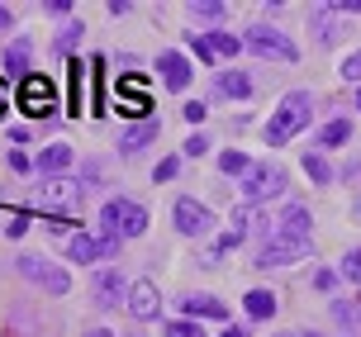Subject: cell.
<instances>
[{
    "label": "cell",
    "mask_w": 361,
    "mask_h": 337,
    "mask_svg": "<svg viewBox=\"0 0 361 337\" xmlns=\"http://www.w3.org/2000/svg\"><path fill=\"white\" fill-rule=\"evenodd\" d=\"M309 114H314V100H309L305 90H290L286 100H281V109L271 114V124H267V142L271 147H281V142H290L300 128L309 124Z\"/></svg>",
    "instance_id": "1"
},
{
    "label": "cell",
    "mask_w": 361,
    "mask_h": 337,
    "mask_svg": "<svg viewBox=\"0 0 361 337\" xmlns=\"http://www.w3.org/2000/svg\"><path fill=\"white\" fill-rule=\"evenodd\" d=\"M100 223H105L109 238H138L147 228V209L133 204V200H109L105 209H100Z\"/></svg>",
    "instance_id": "2"
},
{
    "label": "cell",
    "mask_w": 361,
    "mask_h": 337,
    "mask_svg": "<svg viewBox=\"0 0 361 337\" xmlns=\"http://www.w3.org/2000/svg\"><path fill=\"white\" fill-rule=\"evenodd\" d=\"M243 43L252 48V53H262V57H276V62H295V43H290L281 29H271V24H252L247 34H243Z\"/></svg>",
    "instance_id": "3"
},
{
    "label": "cell",
    "mask_w": 361,
    "mask_h": 337,
    "mask_svg": "<svg viewBox=\"0 0 361 337\" xmlns=\"http://www.w3.org/2000/svg\"><path fill=\"white\" fill-rule=\"evenodd\" d=\"M19 109H29L34 119H43V114H53L57 109V90L48 76H38V71H29L24 81H19Z\"/></svg>",
    "instance_id": "4"
},
{
    "label": "cell",
    "mask_w": 361,
    "mask_h": 337,
    "mask_svg": "<svg viewBox=\"0 0 361 337\" xmlns=\"http://www.w3.org/2000/svg\"><path fill=\"white\" fill-rule=\"evenodd\" d=\"M67 257L72 262H114L119 257V238H109V233H76L72 243H67Z\"/></svg>",
    "instance_id": "5"
},
{
    "label": "cell",
    "mask_w": 361,
    "mask_h": 337,
    "mask_svg": "<svg viewBox=\"0 0 361 337\" xmlns=\"http://www.w3.org/2000/svg\"><path fill=\"white\" fill-rule=\"evenodd\" d=\"M305 257H309V238H271L257 257V266L276 271V266H290V262H305Z\"/></svg>",
    "instance_id": "6"
},
{
    "label": "cell",
    "mask_w": 361,
    "mask_h": 337,
    "mask_svg": "<svg viewBox=\"0 0 361 337\" xmlns=\"http://www.w3.org/2000/svg\"><path fill=\"white\" fill-rule=\"evenodd\" d=\"M19 271H24L29 281H38L48 295H67V290H72V276L62 266H53V262H43V257H19Z\"/></svg>",
    "instance_id": "7"
},
{
    "label": "cell",
    "mask_w": 361,
    "mask_h": 337,
    "mask_svg": "<svg viewBox=\"0 0 361 337\" xmlns=\"http://www.w3.org/2000/svg\"><path fill=\"white\" fill-rule=\"evenodd\" d=\"M119 114H128V119H147L152 114V100H147V86L138 71L119 76Z\"/></svg>",
    "instance_id": "8"
},
{
    "label": "cell",
    "mask_w": 361,
    "mask_h": 337,
    "mask_svg": "<svg viewBox=\"0 0 361 337\" xmlns=\"http://www.w3.org/2000/svg\"><path fill=\"white\" fill-rule=\"evenodd\" d=\"M281 185H286V171H281V166H252V176L243 185V200H247V204H262V200L281 195Z\"/></svg>",
    "instance_id": "9"
},
{
    "label": "cell",
    "mask_w": 361,
    "mask_h": 337,
    "mask_svg": "<svg viewBox=\"0 0 361 337\" xmlns=\"http://www.w3.org/2000/svg\"><path fill=\"white\" fill-rule=\"evenodd\" d=\"M90 300L100 304V309H109V304H124V300H128V281H124L114 266L95 271V276H90Z\"/></svg>",
    "instance_id": "10"
},
{
    "label": "cell",
    "mask_w": 361,
    "mask_h": 337,
    "mask_svg": "<svg viewBox=\"0 0 361 337\" xmlns=\"http://www.w3.org/2000/svg\"><path fill=\"white\" fill-rule=\"evenodd\" d=\"M128 314L143 319V323L162 314V295H157V285H152V281H133V285H128Z\"/></svg>",
    "instance_id": "11"
},
{
    "label": "cell",
    "mask_w": 361,
    "mask_h": 337,
    "mask_svg": "<svg viewBox=\"0 0 361 337\" xmlns=\"http://www.w3.org/2000/svg\"><path fill=\"white\" fill-rule=\"evenodd\" d=\"M176 228L190 233V238H195V233H209L214 228V214L204 209L200 200H176Z\"/></svg>",
    "instance_id": "12"
},
{
    "label": "cell",
    "mask_w": 361,
    "mask_h": 337,
    "mask_svg": "<svg viewBox=\"0 0 361 337\" xmlns=\"http://www.w3.org/2000/svg\"><path fill=\"white\" fill-rule=\"evenodd\" d=\"M309 209L305 204H286L281 209V219H276V238H309Z\"/></svg>",
    "instance_id": "13"
},
{
    "label": "cell",
    "mask_w": 361,
    "mask_h": 337,
    "mask_svg": "<svg viewBox=\"0 0 361 337\" xmlns=\"http://www.w3.org/2000/svg\"><path fill=\"white\" fill-rule=\"evenodd\" d=\"M157 71L166 76V90H185L190 86V62H185L180 53H162L157 57Z\"/></svg>",
    "instance_id": "14"
},
{
    "label": "cell",
    "mask_w": 361,
    "mask_h": 337,
    "mask_svg": "<svg viewBox=\"0 0 361 337\" xmlns=\"http://www.w3.org/2000/svg\"><path fill=\"white\" fill-rule=\"evenodd\" d=\"M76 200H81V185H72V180H48L43 185V204H53V209H72Z\"/></svg>",
    "instance_id": "15"
},
{
    "label": "cell",
    "mask_w": 361,
    "mask_h": 337,
    "mask_svg": "<svg viewBox=\"0 0 361 337\" xmlns=\"http://www.w3.org/2000/svg\"><path fill=\"white\" fill-rule=\"evenodd\" d=\"M72 81H76L72 109H86V100H81V90H86V67H81V62H72ZM95 86H100V81H95V67H90V114H105V109H100V95H95Z\"/></svg>",
    "instance_id": "16"
},
{
    "label": "cell",
    "mask_w": 361,
    "mask_h": 337,
    "mask_svg": "<svg viewBox=\"0 0 361 337\" xmlns=\"http://www.w3.org/2000/svg\"><path fill=\"white\" fill-rule=\"evenodd\" d=\"M67 161H72V147H67V142H48V147L38 152V171H43V176H57V171H67Z\"/></svg>",
    "instance_id": "17"
},
{
    "label": "cell",
    "mask_w": 361,
    "mask_h": 337,
    "mask_svg": "<svg viewBox=\"0 0 361 337\" xmlns=\"http://www.w3.org/2000/svg\"><path fill=\"white\" fill-rule=\"evenodd\" d=\"M185 314H195V319H228V309L219 300H209V295H185Z\"/></svg>",
    "instance_id": "18"
},
{
    "label": "cell",
    "mask_w": 361,
    "mask_h": 337,
    "mask_svg": "<svg viewBox=\"0 0 361 337\" xmlns=\"http://www.w3.org/2000/svg\"><path fill=\"white\" fill-rule=\"evenodd\" d=\"M152 138H157V119H143L138 128H128V133H124V142H119V147H124V152H138V147H143V142H152Z\"/></svg>",
    "instance_id": "19"
},
{
    "label": "cell",
    "mask_w": 361,
    "mask_h": 337,
    "mask_svg": "<svg viewBox=\"0 0 361 337\" xmlns=\"http://www.w3.org/2000/svg\"><path fill=\"white\" fill-rule=\"evenodd\" d=\"M219 90L233 95V100H247V95H252V81H247L243 71H224V76H219Z\"/></svg>",
    "instance_id": "20"
},
{
    "label": "cell",
    "mask_w": 361,
    "mask_h": 337,
    "mask_svg": "<svg viewBox=\"0 0 361 337\" xmlns=\"http://www.w3.org/2000/svg\"><path fill=\"white\" fill-rule=\"evenodd\" d=\"M333 314H338V323H343L352 337H361V304H352V300H338L333 304Z\"/></svg>",
    "instance_id": "21"
},
{
    "label": "cell",
    "mask_w": 361,
    "mask_h": 337,
    "mask_svg": "<svg viewBox=\"0 0 361 337\" xmlns=\"http://www.w3.org/2000/svg\"><path fill=\"white\" fill-rule=\"evenodd\" d=\"M243 304H247V314H252V319H271V314H276V295H271V290H252Z\"/></svg>",
    "instance_id": "22"
},
{
    "label": "cell",
    "mask_w": 361,
    "mask_h": 337,
    "mask_svg": "<svg viewBox=\"0 0 361 337\" xmlns=\"http://www.w3.org/2000/svg\"><path fill=\"white\" fill-rule=\"evenodd\" d=\"M219 166H224L228 176H252V157H247V152H224Z\"/></svg>",
    "instance_id": "23"
},
{
    "label": "cell",
    "mask_w": 361,
    "mask_h": 337,
    "mask_svg": "<svg viewBox=\"0 0 361 337\" xmlns=\"http://www.w3.org/2000/svg\"><path fill=\"white\" fill-rule=\"evenodd\" d=\"M347 138H352V124H347V119H333V124L319 133V147H338V142H347Z\"/></svg>",
    "instance_id": "24"
},
{
    "label": "cell",
    "mask_w": 361,
    "mask_h": 337,
    "mask_svg": "<svg viewBox=\"0 0 361 337\" xmlns=\"http://www.w3.org/2000/svg\"><path fill=\"white\" fill-rule=\"evenodd\" d=\"M209 38V48H214L219 57H233L238 48H243V38H233V34H204Z\"/></svg>",
    "instance_id": "25"
},
{
    "label": "cell",
    "mask_w": 361,
    "mask_h": 337,
    "mask_svg": "<svg viewBox=\"0 0 361 337\" xmlns=\"http://www.w3.org/2000/svg\"><path fill=\"white\" fill-rule=\"evenodd\" d=\"M5 67H10V71H24V76H29V43H15V48L5 53Z\"/></svg>",
    "instance_id": "26"
},
{
    "label": "cell",
    "mask_w": 361,
    "mask_h": 337,
    "mask_svg": "<svg viewBox=\"0 0 361 337\" xmlns=\"http://www.w3.org/2000/svg\"><path fill=\"white\" fill-rule=\"evenodd\" d=\"M305 171L319 180V185H328V180H333V171H328V161L319 157V152H309V157H305Z\"/></svg>",
    "instance_id": "27"
},
{
    "label": "cell",
    "mask_w": 361,
    "mask_h": 337,
    "mask_svg": "<svg viewBox=\"0 0 361 337\" xmlns=\"http://www.w3.org/2000/svg\"><path fill=\"white\" fill-rule=\"evenodd\" d=\"M343 276L361 285V252H347V257H343Z\"/></svg>",
    "instance_id": "28"
},
{
    "label": "cell",
    "mask_w": 361,
    "mask_h": 337,
    "mask_svg": "<svg viewBox=\"0 0 361 337\" xmlns=\"http://www.w3.org/2000/svg\"><path fill=\"white\" fill-rule=\"evenodd\" d=\"M190 15L195 19H224V5H214V0L204 5V0H200V5H190Z\"/></svg>",
    "instance_id": "29"
},
{
    "label": "cell",
    "mask_w": 361,
    "mask_h": 337,
    "mask_svg": "<svg viewBox=\"0 0 361 337\" xmlns=\"http://www.w3.org/2000/svg\"><path fill=\"white\" fill-rule=\"evenodd\" d=\"M166 337H204V328H195V323H166Z\"/></svg>",
    "instance_id": "30"
},
{
    "label": "cell",
    "mask_w": 361,
    "mask_h": 337,
    "mask_svg": "<svg viewBox=\"0 0 361 337\" xmlns=\"http://www.w3.org/2000/svg\"><path fill=\"white\" fill-rule=\"evenodd\" d=\"M29 233V214H15L10 223H5V238H24Z\"/></svg>",
    "instance_id": "31"
},
{
    "label": "cell",
    "mask_w": 361,
    "mask_h": 337,
    "mask_svg": "<svg viewBox=\"0 0 361 337\" xmlns=\"http://www.w3.org/2000/svg\"><path fill=\"white\" fill-rule=\"evenodd\" d=\"M190 48H195L204 62H214V48H209V38H204V34H190Z\"/></svg>",
    "instance_id": "32"
},
{
    "label": "cell",
    "mask_w": 361,
    "mask_h": 337,
    "mask_svg": "<svg viewBox=\"0 0 361 337\" xmlns=\"http://www.w3.org/2000/svg\"><path fill=\"white\" fill-rule=\"evenodd\" d=\"M343 76H347V81H361V53H352L343 62Z\"/></svg>",
    "instance_id": "33"
},
{
    "label": "cell",
    "mask_w": 361,
    "mask_h": 337,
    "mask_svg": "<svg viewBox=\"0 0 361 337\" xmlns=\"http://www.w3.org/2000/svg\"><path fill=\"white\" fill-rule=\"evenodd\" d=\"M204 147H209V138H204V133H195V138L185 142V152H190V157H204Z\"/></svg>",
    "instance_id": "34"
},
{
    "label": "cell",
    "mask_w": 361,
    "mask_h": 337,
    "mask_svg": "<svg viewBox=\"0 0 361 337\" xmlns=\"http://www.w3.org/2000/svg\"><path fill=\"white\" fill-rule=\"evenodd\" d=\"M152 176H157V180H162V185H166V180L176 176V157H166V161H162V166H157V171H152Z\"/></svg>",
    "instance_id": "35"
},
{
    "label": "cell",
    "mask_w": 361,
    "mask_h": 337,
    "mask_svg": "<svg viewBox=\"0 0 361 337\" xmlns=\"http://www.w3.org/2000/svg\"><path fill=\"white\" fill-rule=\"evenodd\" d=\"M185 119L200 124V119H204V100H190V105H185Z\"/></svg>",
    "instance_id": "36"
},
{
    "label": "cell",
    "mask_w": 361,
    "mask_h": 337,
    "mask_svg": "<svg viewBox=\"0 0 361 337\" xmlns=\"http://www.w3.org/2000/svg\"><path fill=\"white\" fill-rule=\"evenodd\" d=\"M10 171H29V157H24V152H15V147H10Z\"/></svg>",
    "instance_id": "37"
},
{
    "label": "cell",
    "mask_w": 361,
    "mask_h": 337,
    "mask_svg": "<svg viewBox=\"0 0 361 337\" xmlns=\"http://www.w3.org/2000/svg\"><path fill=\"white\" fill-rule=\"evenodd\" d=\"M76 34H81V24H72V29H67V34L57 38V48H72V43H76Z\"/></svg>",
    "instance_id": "38"
},
{
    "label": "cell",
    "mask_w": 361,
    "mask_h": 337,
    "mask_svg": "<svg viewBox=\"0 0 361 337\" xmlns=\"http://www.w3.org/2000/svg\"><path fill=\"white\" fill-rule=\"evenodd\" d=\"M224 337H247V328H238V323H228V328H224Z\"/></svg>",
    "instance_id": "39"
},
{
    "label": "cell",
    "mask_w": 361,
    "mask_h": 337,
    "mask_svg": "<svg viewBox=\"0 0 361 337\" xmlns=\"http://www.w3.org/2000/svg\"><path fill=\"white\" fill-rule=\"evenodd\" d=\"M10 109V90H5V81H0V114Z\"/></svg>",
    "instance_id": "40"
},
{
    "label": "cell",
    "mask_w": 361,
    "mask_h": 337,
    "mask_svg": "<svg viewBox=\"0 0 361 337\" xmlns=\"http://www.w3.org/2000/svg\"><path fill=\"white\" fill-rule=\"evenodd\" d=\"M5 29H10V10L0 5V34H5Z\"/></svg>",
    "instance_id": "41"
},
{
    "label": "cell",
    "mask_w": 361,
    "mask_h": 337,
    "mask_svg": "<svg viewBox=\"0 0 361 337\" xmlns=\"http://www.w3.org/2000/svg\"><path fill=\"white\" fill-rule=\"evenodd\" d=\"M86 337H114V333H109V328H90Z\"/></svg>",
    "instance_id": "42"
},
{
    "label": "cell",
    "mask_w": 361,
    "mask_h": 337,
    "mask_svg": "<svg viewBox=\"0 0 361 337\" xmlns=\"http://www.w3.org/2000/svg\"><path fill=\"white\" fill-rule=\"evenodd\" d=\"M305 337H319V333H305Z\"/></svg>",
    "instance_id": "43"
},
{
    "label": "cell",
    "mask_w": 361,
    "mask_h": 337,
    "mask_svg": "<svg viewBox=\"0 0 361 337\" xmlns=\"http://www.w3.org/2000/svg\"><path fill=\"white\" fill-rule=\"evenodd\" d=\"M281 337H286V333H281Z\"/></svg>",
    "instance_id": "44"
}]
</instances>
